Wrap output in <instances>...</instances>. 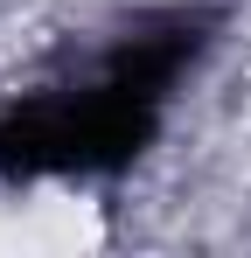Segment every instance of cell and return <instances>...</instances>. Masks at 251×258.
Masks as SVG:
<instances>
[{
    "mask_svg": "<svg viewBox=\"0 0 251 258\" xmlns=\"http://www.w3.org/2000/svg\"><path fill=\"white\" fill-rule=\"evenodd\" d=\"M161 98L133 91L126 77H98L91 91L49 98L28 112L0 119V168L14 174H91V168H119L147 147Z\"/></svg>",
    "mask_w": 251,
    "mask_h": 258,
    "instance_id": "cell-1",
    "label": "cell"
}]
</instances>
